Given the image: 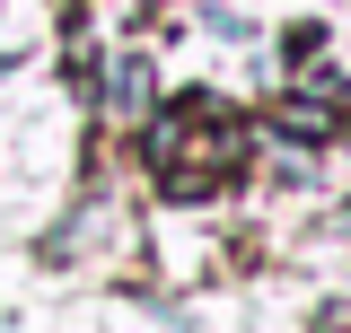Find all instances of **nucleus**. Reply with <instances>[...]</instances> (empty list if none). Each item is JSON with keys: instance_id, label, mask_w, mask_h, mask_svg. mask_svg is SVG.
Instances as JSON below:
<instances>
[{"instance_id": "4", "label": "nucleus", "mask_w": 351, "mask_h": 333, "mask_svg": "<svg viewBox=\"0 0 351 333\" xmlns=\"http://www.w3.org/2000/svg\"><path fill=\"white\" fill-rule=\"evenodd\" d=\"M316 333H351V307H325V316H316Z\"/></svg>"}, {"instance_id": "2", "label": "nucleus", "mask_w": 351, "mask_h": 333, "mask_svg": "<svg viewBox=\"0 0 351 333\" xmlns=\"http://www.w3.org/2000/svg\"><path fill=\"white\" fill-rule=\"evenodd\" d=\"M106 114L114 123H141L149 114V53H114L106 62Z\"/></svg>"}, {"instance_id": "5", "label": "nucleus", "mask_w": 351, "mask_h": 333, "mask_svg": "<svg viewBox=\"0 0 351 333\" xmlns=\"http://www.w3.org/2000/svg\"><path fill=\"white\" fill-rule=\"evenodd\" d=\"M343 106H351V88H343ZM343 132H351V123H343Z\"/></svg>"}, {"instance_id": "3", "label": "nucleus", "mask_w": 351, "mask_h": 333, "mask_svg": "<svg viewBox=\"0 0 351 333\" xmlns=\"http://www.w3.org/2000/svg\"><path fill=\"white\" fill-rule=\"evenodd\" d=\"M281 132H299V140H325V132H334V106H316V97H290V106H281Z\"/></svg>"}, {"instance_id": "1", "label": "nucleus", "mask_w": 351, "mask_h": 333, "mask_svg": "<svg viewBox=\"0 0 351 333\" xmlns=\"http://www.w3.org/2000/svg\"><path fill=\"white\" fill-rule=\"evenodd\" d=\"M141 123H149V175L167 193H219L246 166V123L219 97H176V106L141 114Z\"/></svg>"}]
</instances>
